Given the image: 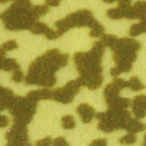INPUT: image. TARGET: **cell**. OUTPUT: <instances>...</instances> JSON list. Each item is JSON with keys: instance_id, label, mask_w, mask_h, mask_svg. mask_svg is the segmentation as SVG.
Masks as SVG:
<instances>
[{"instance_id": "6da1fadb", "label": "cell", "mask_w": 146, "mask_h": 146, "mask_svg": "<svg viewBox=\"0 0 146 146\" xmlns=\"http://www.w3.org/2000/svg\"><path fill=\"white\" fill-rule=\"evenodd\" d=\"M68 57V54H60L56 48L47 50L30 65L28 75L25 78L26 84L42 87L54 86L56 83L55 72L66 66Z\"/></svg>"}, {"instance_id": "7a4b0ae2", "label": "cell", "mask_w": 146, "mask_h": 146, "mask_svg": "<svg viewBox=\"0 0 146 146\" xmlns=\"http://www.w3.org/2000/svg\"><path fill=\"white\" fill-rule=\"evenodd\" d=\"M104 49L105 45L102 42H94L90 52L75 53L73 59L80 73V77L77 80L82 86L88 87L90 90H96L102 85L101 60Z\"/></svg>"}, {"instance_id": "3957f363", "label": "cell", "mask_w": 146, "mask_h": 146, "mask_svg": "<svg viewBox=\"0 0 146 146\" xmlns=\"http://www.w3.org/2000/svg\"><path fill=\"white\" fill-rule=\"evenodd\" d=\"M33 7L31 1H15L1 15V20L4 22L5 28L9 31L30 30L37 21V19L33 14Z\"/></svg>"}, {"instance_id": "277c9868", "label": "cell", "mask_w": 146, "mask_h": 146, "mask_svg": "<svg viewBox=\"0 0 146 146\" xmlns=\"http://www.w3.org/2000/svg\"><path fill=\"white\" fill-rule=\"evenodd\" d=\"M37 102L27 97L15 96L9 111L14 117V123L26 126L33 120L35 114Z\"/></svg>"}, {"instance_id": "5b68a950", "label": "cell", "mask_w": 146, "mask_h": 146, "mask_svg": "<svg viewBox=\"0 0 146 146\" xmlns=\"http://www.w3.org/2000/svg\"><path fill=\"white\" fill-rule=\"evenodd\" d=\"M141 44L132 38H121L118 39L117 44L112 48L114 60L118 64L131 65L137 57V51L140 50Z\"/></svg>"}, {"instance_id": "8992f818", "label": "cell", "mask_w": 146, "mask_h": 146, "mask_svg": "<svg viewBox=\"0 0 146 146\" xmlns=\"http://www.w3.org/2000/svg\"><path fill=\"white\" fill-rule=\"evenodd\" d=\"M96 118L98 120L106 119L107 120L114 129H125L127 123L130 119V114L126 110H115L109 109L106 112H100L96 114Z\"/></svg>"}, {"instance_id": "52a82bcc", "label": "cell", "mask_w": 146, "mask_h": 146, "mask_svg": "<svg viewBox=\"0 0 146 146\" xmlns=\"http://www.w3.org/2000/svg\"><path fill=\"white\" fill-rule=\"evenodd\" d=\"M82 85L78 80H70L62 88H58L53 91V98L56 102L62 104H70L72 102L74 96L79 93Z\"/></svg>"}, {"instance_id": "ba28073f", "label": "cell", "mask_w": 146, "mask_h": 146, "mask_svg": "<svg viewBox=\"0 0 146 146\" xmlns=\"http://www.w3.org/2000/svg\"><path fill=\"white\" fill-rule=\"evenodd\" d=\"M71 28L74 27H91L95 21L94 15L89 9H80L74 13H70L66 17Z\"/></svg>"}, {"instance_id": "9c48e42d", "label": "cell", "mask_w": 146, "mask_h": 146, "mask_svg": "<svg viewBox=\"0 0 146 146\" xmlns=\"http://www.w3.org/2000/svg\"><path fill=\"white\" fill-rule=\"evenodd\" d=\"M5 137L7 141V143L24 144L28 141V129L26 126L15 123L10 128L9 131L6 133Z\"/></svg>"}, {"instance_id": "30bf717a", "label": "cell", "mask_w": 146, "mask_h": 146, "mask_svg": "<svg viewBox=\"0 0 146 146\" xmlns=\"http://www.w3.org/2000/svg\"><path fill=\"white\" fill-rule=\"evenodd\" d=\"M128 86H129V83L128 82H126V80L122 79H115L111 83L107 84L105 88V90H104V96H105L106 102L108 103L111 100L119 96V95H118L119 92Z\"/></svg>"}, {"instance_id": "8fae6325", "label": "cell", "mask_w": 146, "mask_h": 146, "mask_svg": "<svg viewBox=\"0 0 146 146\" xmlns=\"http://www.w3.org/2000/svg\"><path fill=\"white\" fill-rule=\"evenodd\" d=\"M132 112L137 119L146 117V95L139 94L131 101Z\"/></svg>"}, {"instance_id": "7c38bea8", "label": "cell", "mask_w": 146, "mask_h": 146, "mask_svg": "<svg viewBox=\"0 0 146 146\" xmlns=\"http://www.w3.org/2000/svg\"><path fill=\"white\" fill-rule=\"evenodd\" d=\"M76 111L80 115L83 123H90L95 115L94 109L88 104H80L77 106Z\"/></svg>"}, {"instance_id": "4fadbf2b", "label": "cell", "mask_w": 146, "mask_h": 146, "mask_svg": "<svg viewBox=\"0 0 146 146\" xmlns=\"http://www.w3.org/2000/svg\"><path fill=\"white\" fill-rule=\"evenodd\" d=\"M14 98L15 95L12 91L5 87H0V110L9 109Z\"/></svg>"}, {"instance_id": "5bb4252c", "label": "cell", "mask_w": 146, "mask_h": 146, "mask_svg": "<svg viewBox=\"0 0 146 146\" xmlns=\"http://www.w3.org/2000/svg\"><path fill=\"white\" fill-rule=\"evenodd\" d=\"M26 97L35 102H37L38 100H47V99H51L53 97V92L46 89V88L34 90V91L29 92V93L27 94Z\"/></svg>"}, {"instance_id": "9a60e30c", "label": "cell", "mask_w": 146, "mask_h": 146, "mask_svg": "<svg viewBox=\"0 0 146 146\" xmlns=\"http://www.w3.org/2000/svg\"><path fill=\"white\" fill-rule=\"evenodd\" d=\"M106 104H107V106H108L109 109L125 110L126 108H128V107L130 106L131 101H130L129 98H123V97L117 96Z\"/></svg>"}, {"instance_id": "2e32d148", "label": "cell", "mask_w": 146, "mask_h": 146, "mask_svg": "<svg viewBox=\"0 0 146 146\" xmlns=\"http://www.w3.org/2000/svg\"><path fill=\"white\" fill-rule=\"evenodd\" d=\"M125 129L129 133H137V132H141L146 129V125L144 123L141 122L137 119V118H130L129 122L127 123L125 127Z\"/></svg>"}, {"instance_id": "e0dca14e", "label": "cell", "mask_w": 146, "mask_h": 146, "mask_svg": "<svg viewBox=\"0 0 146 146\" xmlns=\"http://www.w3.org/2000/svg\"><path fill=\"white\" fill-rule=\"evenodd\" d=\"M129 7H113L106 11V16L112 20H119L122 18H126V12Z\"/></svg>"}, {"instance_id": "ac0fdd59", "label": "cell", "mask_w": 146, "mask_h": 146, "mask_svg": "<svg viewBox=\"0 0 146 146\" xmlns=\"http://www.w3.org/2000/svg\"><path fill=\"white\" fill-rule=\"evenodd\" d=\"M0 68L5 71H15L20 70V66H19L18 62L13 58H5L0 60Z\"/></svg>"}, {"instance_id": "d6986e66", "label": "cell", "mask_w": 146, "mask_h": 146, "mask_svg": "<svg viewBox=\"0 0 146 146\" xmlns=\"http://www.w3.org/2000/svg\"><path fill=\"white\" fill-rule=\"evenodd\" d=\"M128 83H129L128 87L131 91H133V92H139V91L143 90L144 88H145L144 84L141 82L140 79H139V77H137V76L131 77V78H130L128 82Z\"/></svg>"}, {"instance_id": "ffe728a7", "label": "cell", "mask_w": 146, "mask_h": 146, "mask_svg": "<svg viewBox=\"0 0 146 146\" xmlns=\"http://www.w3.org/2000/svg\"><path fill=\"white\" fill-rule=\"evenodd\" d=\"M49 29H50L49 27L45 23H44V22L36 21L35 23L30 28V31L34 34H42V33L45 34Z\"/></svg>"}, {"instance_id": "44dd1931", "label": "cell", "mask_w": 146, "mask_h": 146, "mask_svg": "<svg viewBox=\"0 0 146 146\" xmlns=\"http://www.w3.org/2000/svg\"><path fill=\"white\" fill-rule=\"evenodd\" d=\"M90 30V35L92 37H99V36H103L104 35V32H105V29H104V26L102 24H100L97 21H95L94 22V24L92 25Z\"/></svg>"}, {"instance_id": "7402d4cb", "label": "cell", "mask_w": 146, "mask_h": 146, "mask_svg": "<svg viewBox=\"0 0 146 146\" xmlns=\"http://www.w3.org/2000/svg\"><path fill=\"white\" fill-rule=\"evenodd\" d=\"M117 37L114 34H104L102 36V43L105 46L113 48L117 43Z\"/></svg>"}, {"instance_id": "603a6c76", "label": "cell", "mask_w": 146, "mask_h": 146, "mask_svg": "<svg viewBox=\"0 0 146 146\" xmlns=\"http://www.w3.org/2000/svg\"><path fill=\"white\" fill-rule=\"evenodd\" d=\"M32 11H33V16L38 20L40 17L44 16V15H45L48 12L49 7L48 6L45 5V4L44 5H37V6H33Z\"/></svg>"}, {"instance_id": "cb8c5ba5", "label": "cell", "mask_w": 146, "mask_h": 146, "mask_svg": "<svg viewBox=\"0 0 146 146\" xmlns=\"http://www.w3.org/2000/svg\"><path fill=\"white\" fill-rule=\"evenodd\" d=\"M61 123H62V128L65 129H72L75 128L76 122L74 117L70 115H66L62 117L61 119Z\"/></svg>"}, {"instance_id": "d4e9b609", "label": "cell", "mask_w": 146, "mask_h": 146, "mask_svg": "<svg viewBox=\"0 0 146 146\" xmlns=\"http://www.w3.org/2000/svg\"><path fill=\"white\" fill-rule=\"evenodd\" d=\"M137 141V137L134 133H129L127 135L121 137L118 141L119 143L123 144V145H131L133 143H135Z\"/></svg>"}, {"instance_id": "484cf974", "label": "cell", "mask_w": 146, "mask_h": 146, "mask_svg": "<svg viewBox=\"0 0 146 146\" xmlns=\"http://www.w3.org/2000/svg\"><path fill=\"white\" fill-rule=\"evenodd\" d=\"M15 48H18V44L15 40H9L7 41L6 43H4L3 45L1 46V52L6 53L7 51L9 50H13Z\"/></svg>"}, {"instance_id": "4316f807", "label": "cell", "mask_w": 146, "mask_h": 146, "mask_svg": "<svg viewBox=\"0 0 146 146\" xmlns=\"http://www.w3.org/2000/svg\"><path fill=\"white\" fill-rule=\"evenodd\" d=\"M143 33V30L141 28L140 23H135L133 24L129 29V35L131 36H138L140 34Z\"/></svg>"}, {"instance_id": "83f0119b", "label": "cell", "mask_w": 146, "mask_h": 146, "mask_svg": "<svg viewBox=\"0 0 146 146\" xmlns=\"http://www.w3.org/2000/svg\"><path fill=\"white\" fill-rule=\"evenodd\" d=\"M22 78H23L22 71L21 70H17L13 71V74H12V77H11V80H12L14 82L19 83V82H21V80H22Z\"/></svg>"}, {"instance_id": "f1b7e54d", "label": "cell", "mask_w": 146, "mask_h": 146, "mask_svg": "<svg viewBox=\"0 0 146 146\" xmlns=\"http://www.w3.org/2000/svg\"><path fill=\"white\" fill-rule=\"evenodd\" d=\"M44 35H45V37H46V39H48V40H55V39H56L57 37L60 36V33L57 32V31L49 29L47 31V33H45Z\"/></svg>"}, {"instance_id": "f546056e", "label": "cell", "mask_w": 146, "mask_h": 146, "mask_svg": "<svg viewBox=\"0 0 146 146\" xmlns=\"http://www.w3.org/2000/svg\"><path fill=\"white\" fill-rule=\"evenodd\" d=\"M52 139L50 137H45L44 139L36 141V146H50L52 144Z\"/></svg>"}, {"instance_id": "4dcf8cb0", "label": "cell", "mask_w": 146, "mask_h": 146, "mask_svg": "<svg viewBox=\"0 0 146 146\" xmlns=\"http://www.w3.org/2000/svg\"><path fill=\"white\" fill-rule=\"evenodd\" d=\"M106 144H107L106 139H105V138H99V139H96L92 141L89 146H106Z\"/></svg>"}, {"instance_id": "1f68e13d", "label": "cell", "mask_w": 146, "mask_h": 146, "mask_svg": "<svg viewBox=\"0 0 146 146\" xmlns=\"http://www.w3.org/2000/svg\"><path fill=\"white\" fill-rule=\"evenodd\" d=\"M53 145L54 146H68V143H67V141L65 140L64 137H58L54 140Z\"/></svg>"}, {"instance_id": "d6a6232c", "label": "cell", "mask_w": 146, "mask_h": 146, "mask_svg": "<svg viewBox=\"0 0 146 146\" xmlns=\"http://www.w3.org/2000/svg\"><path fill=\"white\" fill-rule=\"evenodd\" d=\"M9 117L5 116V115H2L1 117H0V127H1V128H5V127H7V124H9Z\"/></svg>"}, {"instance_id": "836d02e7", "label": "cell", "mask_w": 146, "mask_h": 146, "mask_svg": "<svg viewBox=\"0 0 146 146\" xmlns=\"http://www.w3.org/2000/svg\"><path fill=\"white\" fill-rule=\"evenodd\" d=\"M46 6H52V7H57L60 5V0H46L45 1Z\"/></svg>"}, {"instance_id": "e575fe53", "label": "cell", "mask_w": 146, "mask_h": 146, "mask_svg": "<svg viewBox=\"0 0 146 146\" xmlns=\"http://www.w3.org/2000/svg\"><path fill=\"white\" fill-rule=\"evenodd\" d=\"M118 7H131V2L128 1V0H121V1H118Z\"/></svg>"}, {"instance_id": "d590c367", "label": "cell", "mask_w": 146, "mask_h": 146, "mask_svg": "<svg viewBox=\"0 0 146 146\" xmlns=\"http://www.w3.org/2000/svg\"><path fill=\"white\" fill-rule=\"evenodd\" d=\"M143 146H146V134L144 135V141H143Z\"/></svg>"}, {"instance_id": "8d00e7d4", "label": "cell", "mask_w": 146, "mask_h": 146, "mask_svg": "<svg viewBox=\"0 0 146 146\" xmlns=\"http://www.w3.org/2000/svg\"><path fill=\"white\" fill-rule=\"evenodd\" d=\"M24 146H32V145H31V144H28V143H26Z\"/></svg>"}]
</instances>
